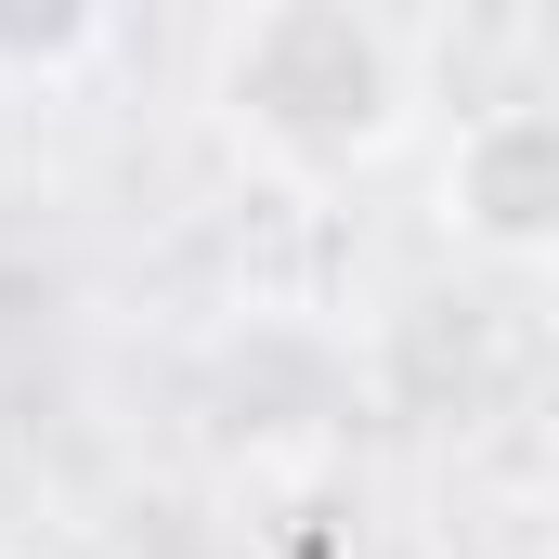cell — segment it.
Returning a JSON list of instances; mask_svg holds the SVG:
<instances>
[{
    "instance_id": "obj_1",
    "label": "cell",
    "mask_w": 559,
    "mask_h": 559,
    "mask_svg": "<svg viewBox=\"0 0 559 559\" xmlns=\"http://www.w3.org/2000/svg\"><path fill=\"white\" fill-rule=\"evenodd\" d=\"M417 118V66L378 0H248L222 39V131L274 182H352Z\"/></svg>"
},
{
    "instance_id": "obj_3",
    "label": "cell",
    "mask_w": 559,
    "mask_h": 559,
    "mask_svg": "<svg viewBox=\"0 0 559 559\" xmlns=\"http://www.w3.org/2000/svg\"><path fill=\"white\" fill-rule=\"evenodd\" d=\"M105 26H118V0H0V79H66V66H92Z\"/></svg>"
},
{
    "instance_id": "obj_4",
    "label": "cell",
    "mask_w": 559,
    "mask_h": 559,
    "mask_svg": "<svg viewBox=\"0 0 559 559\" xmlns=\"http://www.w3.org/2000/svg\"><path fill=\"white\" fill-rule=\"evenodd\" d=\"M547 508H559V455H547Z\"/></svg>"
},
{
    "instance_id": "obj_2",
    "label": "cell",
    "mask_w": 559,
    "mask_h": 559,
    "mask_svg": "<svg viewBox=\"0 0 559 559\" xmlns=\"http://www.w3.org/2000/svg\"><path fill=\"white\" fill-rule=\"evenodd\" d=\"M442 235L481 261H559V105H481L442 143Z\"/></svg>"
}]
</instances>
